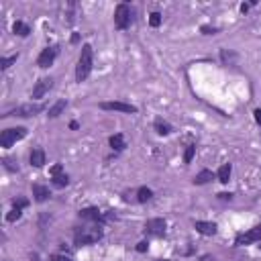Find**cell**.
Returning a JSON list of instances; mask_svg holds the SVG:
<instances>
[{"instance_id":"cell-25","label":"cell","mask_w":261,"mask_h":261,"mask_svg":"<svg viewBox=\"0 0 261 261\" xmlns=\"http://www.w3.org/2000/svg\"><path fill=\"white\" fill-rule=\"evenodd\" d=\"M220 60L225 65H233V61L237 60V53H233L230 49H220Z\"/></svg>"},{"instance_id":"cell-18","label":"cell","mask_w":261,"mask_h":261,"mask_svg":"<svg viewBox=\"0 0 261 261\" xmlns=\"http://www.w3.org/2000/svg\"><path fill=\"white\" fill-rule=\"evenodd\" d=\"M212 180H216V173L210 169H202L200 173H196L192 182H194V186H204V184H210Z\"/></svg>"},{"instance_id":"cell-4","label":"cell","mask_w":261,"mask_h":261,"mask_svg":"<svg viewBox=\"0 0 261 261\" xmlns=\"http://www.w3.org/2000/svg\"><path fill=\"white\" fill-rule=\"evenodd\" d=\"M133 23V8L127 2H121L114 8V29L119 31H127Z\"/></svg>"},{"instance_id":"cell-6","label":"cell","mask_w":261,"mask_h":261,"mask_svg":"<svg viewBox=\"0 0 261 261\" xmlns=\"http://www.w3.org/2000/svg\"><path fill=\"white\" fill-rule=\"evenodd\" d=\"M78 216L80 220H86V222H92V225H100L104 227L106 222H108V218H106V215L100 210V208H96V206H88V208H82L78 212Z\"/></svg>"},{"instance_id":"cell-13","label":"cell","mask_w":261,"mask_h":261,"mask_svg":"<svg viewBox=\"0 0 261 261\" xmlns=\"http://www.w3.org/2000/svg\"><path fill=\"white\" fill-rule=\"evenodd\" d=\"M194 229H196V233L204 235V237H215L218 233V225L210 220H194Z\"/></svg>"},{"instance_id":"cell-40","label":"cell","mask_w":261,"mask_h":261,"mask_svg":"<svg viewBox=\"0 0 261 261\" xmlns=\"http://www.w3.org/2000/svg\"><path fill=\"white\" fill-rule=\"evenodd\" d=\"M259 249H261V245H259Z\"/></svg>"},{"instance_id":"cell-7","label":"cell","mask_w":261,"mask_h":261,"mask_svg":"<svg viewBox=\"0 0 261 261\" xmlns=\"http://www.w3.org/2000/svg\"><path fill=\"white\" fill-rule=\"evenodd\" d=\"M253 243H261V222L255 225L253 229L245 230V233H239L235 237V247H245V245H253Z\"/></svg>"},{"instance_id":"cell-33","label":"cell","mask_w":261,"mask_h":261,"mask_svg":"<svg viewBox=\"0 0 261 261\" xmlns=\"http://www.w3.org/2000/svg\"><path fill=\"white\" fill-rule=\"evenodd\" d=\"M147 249H149V241H141V243H137V251H139V253H145Z\"/></svg>"},{"instance_id":"cell-17","label":"cell","mask_w":261,"mask_h":261,"mask_svg":"<svg viewBox=\"0 0 261 261\" xmlns=\"http://www.w3.org/2000/svg\"><path fill=\"white\" fill-rule=\"evenodd\" d=\"M153 129H155V133L161 135V137H168V135L173 133V127L166 119H161V117H157L155 121H153Z\"/></svg>"},{"instance_id":"cell-15","label":"cell","mask_w":261,"mask_h":261,"mask_svg":"<svg viewBox=\"0 0 261 261\" xmlns=\"http://www.w3.org/2000/svg\"><path fill=\"white\" fill-rule=\"evenodd\" d=\"M31 192H33L35 202H47V200L51 198V190L47 188V186H43V184H33Z\"/></svg>"},{"instance_id":"cell-21","label":"cell","mask_w":261,"mask_h":261,"mask_svg":"<svg viewBox=\"0 0 261 261\" xmlns=\"http://www.w3.org/2000/svg\"><path fill=\"white\" fill-rule=\"evenodd\" d=\"M51 184L55 188H65V186H70V176L65 171L55 173V176H51Z\"/></svg>"},{"instance_id":"cell-37","label":"cell","mask_w":261,"mask_h":261,"mask_svg":"<svg viewBox=\"0 0 261 261\" xmlns=\"http://www.w3.org/2000/svg\"><path fill=\"white\" fill-rule=\"evenodd\" d=\"M70 41H72L74 45H76V43H80V35H78V33H74V35H72V39H70Z\"/></svg>"},{"instance_id":"cell-31","label":"cell","mask_w":261,"mask_h":261,"mask_svg":"<svg viewBox=\"0 0 261 261\" xmlns=\"http://www.w3.org/2000/svg\"><path fill=\"white\" fill-rule=\"evenodd\" d=\"M63 171V166L61 163H53L51 169H49V176H55V173H61Z\"/></svg>"},{"instance_id":"cell-30","label":"cell","mask_w":261,"mask_h":261,"mask_svg":"<svg viewBox=\"0 0 261 261\" xmlns=\"http://www.w3.org/2000/svg\"><path fill=\"white\" fill-rule=\"evenodd\" d=\"M49 261H74V259H70L67 255H60V253H53V255H49Z\"/></svg>"},{"instance_id":"cell-3","label":"cell","mask_w":261,"mask_h":261,"mask_svg":"<svg viewBox=\"0 0 261 261\" xmlns=\"http://www.w3.org/2000/svg\"><path fill=\"white\" fill-rule=\"evenodd\" d=\"M45 110V104L43 102H27V104H21L16 108L8 110L2 114V119H8V117H21V119H29V117H37L39 112Z\"/></svg>"},{"instance_id":"cell-39","label":"cell","mask_w":261,"mask_h":261,"mask_svg":"<svg viewBox=\"0 0 261 261\" xmlns=\"http://www.w3.org/2000/svg\"><path fill=\"white\" fill-rule=\"evenodd\" d=\"M155 261H169V259H155Z\"/></svg>"},{"instance_id":"cell-29","label":"cell","mask_w":261,"mask_h":261,"mask_svg":"<svg viewBox=\"0 0 261 261\" xmlns=\"http://www.w3.org/2000/svg\"><path fill=\"white\" fill-rule=\"evenodd\" d=\"M16 161H13V159H8V157H2V166L8 169V171H18V166H15Z\"/></svg>"},{"instance_id":"cell-1","label":"cell","mask_w":261,"mask_h":261,"mask_svg":"<svg viewBox=\"0 0 261 261\" xmlns=\"http://www.w3.org/2000/svg\"><path fill=\"white\" fill-rule=\"evenodd\" d=\"M104 237V230L100 225H82L74 229V245L76 247H86V245H94Z\"/></svg>"},{"instance_id":"cell-2","label":"cell","mask_w":261,"mask_h":261,"mask_svg":"<svg viewBox=\"0 0 261 261\" xmlns=\"http://www.w3.org/2000/svg\"><path fill=\"white\" fill-rule=\"evenodd\" d=\"M92 67H94V49L90 43H84L78 57V65H76V82L82 84L88 80L92 74Z\"/></svg>"},{"instance_id":"cell-11","label":"cell","mask_w":261,"mask_h":261,"mask_svg":"<svg viewBox=\"0 0 261 261\" xmlns=\"http://www.w3.org/2000/svg\"><path fill=\"white\" fill-rule=\"evenodd\" d=\"M29 206V200L27 198H23V196H16L15 200H13V208H11V212L6 215V220L8 222H16L18 218L23 216V210Z\"/></svg>"},{"instance_id":"cell-20","label":"cell","mask_w":261,"mask_h":261,"mask_svg":"<svg viewBox=\"0 0 261 261\" xmlns=\"http://www.w3.org/2000/svg\"><path fill=\"white\" fill-rule=\"evenodd\" d=\"M230 171H233V166H230V163H222V166L218 168V171H216L218 182H220V184H229V180H230Z\"/></svg>"},{"instance_id":"cell-16","label":"cell","mask_w":261,"mask_h":261,"mask_svg":"<svg viewBox=\"0 0 261 261\" xmlns=\"http://www.w3.org/2000/svg\"><path fill=\"white\" fill-rule=\"evenodd\" d=\"M29 163H31L33 168H43L45 166V151L41 147H35L31 153H29Z\"/></svg>"},{"instance_id":"cell-24","label":"cell","mask_w":261,"mask_h":261,"mask_svg":"<svg viewBox=\"0 0 261 261\" xmlns=\"http://www.w3.org/2000/svg\"><path fill=\"white\" fill-rule=\"evenodd\" d=\"M194 155H196V143H190L186 147V151H184V163L190 166L192 159H194Z\"/></svg>"},{"instance_id":"cell-19","label":"cell","mask_w":261,"mask_h":261,"mask_svg":"<svg viewBox=\"0 0 261 261\" xmlns=\"http://www.w3.org/2000/svg\"><path fill=\"white\" fill-rule=\"evenodd\" d=\"M65 108H67V100L60 98V100H57L53 106H49V112H47V117H49V119H57V117H60V114L65 110Z\"/></svg>"},{"instance_id":"cell-36","label":"cell","mask_w":261,"mask_h":261,"mask_svg":"<svg viewBox=\"0 0 261 261\" xmlns=\"http://www.w3.org/2000/svg\"><path fill=\"white\" fill-rule=\"evenodd\" d=\"M249 8H251V4H249V2H243V4H241V13L247 15V13H249Z\"/></svg>"},{"instance_id":"cell-34","label":"cell","mask_w":261,"mask_h":261,"mask_svg":"<svg viewBox=\"0 0 261 261\" xmlns=\"http://www.w3.org/2000/svg\"><path fill=\"white\" fill-rule=\"evenodd\" d=\"M253 119H255V123L261 127V108H255V110H253Z\"/></svg>"},{"instance_id":"cell-26","label":"cell","mask_w":261,"mask_h":261,"mask_svg":"<svg viewBox=\"0 0 261 261\" xmlns=\"http://www.w3.org/2000/svg\"><path fill=\"white\" fill-rule=\"evenodd\" d=\"M16 60H18V53L16 55H11V57H2V60H0V70L6 72L13 63H16Z\"/></svg>"},{"instance_id":"cell-12","label":"cell","mask_w":261,"mask_h":261,"mask_svg":"<svg viewBox=\"0 0 261 261\" xmlns=\"http://www.w3.org/2000/svg\"><path fill=\"white\" fill-rule=\"evenodd\" d=\"M51 88H53V78H41V80H37V84L33 86L31 98H33V100H41Z\"/></svg>"},{"instance_id":"cell-5","label":"cell","mask_w":261,"mask_h":261,"mask_svg":"<svg viewBox=\"0 0 261 261\" xmlns=\"http://www.w3.org/2000/svg\"><path fill=\"white\" fill-rule=\"evenodd\" d=\"M27 129L25 127H11V129H4L0 133V147L2 149H11L16 141H23L27 137Z\"/></svg>"},{"instance_id":"cell-22","label":"cell","mask_w":261,"mask_h":261,"mask_svg":"<svg viewBox=\"0 0 261 261\" xmlns=\"http://www.w3.org/2000/svg\"><path fill=\"white\" fill-rule=\"evenodd\" d=\"M149 200H153V190L147 186H141L137 190V202L139 204H145V202H149Z\"/></svg>"},{"instance_id":"cell-35","label":"cell","mask_w":261,"mask_h":261,"mask_svg":"<svg viewBox=\"0 0 261 261\" xmlns=\"http://www.w3.org/2000/svg\"><path fill=\"white\" fill-rule=\"evenodd\" d=\"M198 261H216V257H212L210 253H206V255H200V259Z\"/></svg>"},{"instance_id":"cell-38","label":"cell","mask_w":261,"mask_h":261,"mask_svg":"<svg viewBox=\"0 0 261 261\" xmlns=\"http://www.w3.org/2000/svg\"><path fill=\"white\" fill-rule=\"evenodd\" d=\"M78 127H80V124H78V121H72V123H70V129H72V131H76Z\"/></svg>"},{"instance_id":"cell-27","label":"cell","mask_w":261,"mask_h":261,"mask_svg":"<svg viewBox=\"0 0 261 261\" xmlns=\"http://www.w3.org/2000/svg\"><path fill=\"white\" fill-rule=\"evenodd\" d=\"M161 21H163L161 13H151V15H149V25H151L153 29H157V27L161 25Z\"/></svg>"},{"instance_id":"cell-28","label":"cell","mask_w":261,"mask_h":261,"mask_svg":"<svg viewBox=\"0 0 261 261\" xmlns=\"http://www.w3.org/2000/svg\"><path fill=\"white\" fill-rule=\"evenodd\" d=\"M200 33L202 35H216L218 33V27H215V25H202L200 27Z\"/></svg>"},{"instance_id":"cell-32","label":"cell","mask_w":261,"mask_h":261,"mask_svg":"<svg viewBox=\"0 0 261 261\" xmlns=\"http://www.w3.org/2000/svg\"><path fill=\"white\" fill-rule=\"evenodd\" d=\"M216 198L218 200H233L235 194H233V192H220V194H216Z\"/></svg>"},{"instance_id":"cell-10","label":"cell","mask_w":261,"mask_h":261,"mask_svg":"<svg viewBox=\"0 0 261 261\" xmlns=\"http://www.w3.org/2000/svg\"><path fill=\"white\" fill-rule=\"evenodd\" d=\"M60 55V45H49L45 47V49L39 53V57H37V65L41 67V70H47L49 65H53L55 57Z\"/></svg>"},{"instance_id":"cell-9","label":"cell","mask_w":261,"mask_h":261,"mask_svg":"<svg viewBox=\"0 0 261 261\" xmlns=\"http://www.w3.org/2000/svg\"><path fill=\"white\" fill-rule=\"evenodd\" d=\"M166 229H168L166 218H149L145 222L143 233H145V237H163L166 235Z\"/></svg>"},{"instance_id":"cell-23","label":"cell","mask_w":261,"mask_h":261,"mask_svg":"<svg viewBox=\"0 0 261 261\" xmlns=\"http://www.w3.org/2000/svg\"><path fill=\"white\" fill-rule=\"evenodd\" d=\"M13 33L18 35V37H29L31 35V27H29L27 23H23V21H16L13 25Z\"/></svg>"},{"instance_id":"cell-14","label":"cell","mask_w":261,"mask_h":261,"mask_svg":"<svg viewBox=\"0 0 261 261\" xmlns=\"http://www.w3.org/2000/svg\"><path fill=\"white\" fill-rule=\"evenodd\" d=\"M108 145H110V149L114 151V155H117V153H123L124 149H127V139H124L123 133H114V135L108 137Z\"/></svg>"},{"instance_id":"cell-8","label":"cell","mask_w":261,"mask_h":261,"mask_svg":"<svg viewBox=\"0 0 261 261\" xmlns=\"http://www.w3.org/2000/svg\"><path fill=\"white\" fill-rule=\"evenodd\" d=\"M98 108L102 110H114V112H123V114H137L139 108L131 102H123V100H110V102H100Z\"/></svg>"}]
</instances>
